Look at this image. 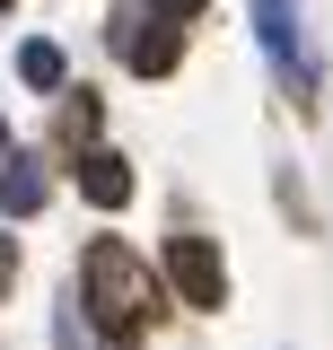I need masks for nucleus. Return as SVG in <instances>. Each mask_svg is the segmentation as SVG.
<instances>
[{
  "label": "nucleus",
  "mask_w": 333,
  "mask_h": 350,
  "mask_svg": "<svg viewBox=\"0 0 333 350\" xmlns=\"http://www.w3.org/2000/svg\"><path fill=\"white\" fill-rule=\"evenodd\" d=\"M18 79H27V88H62V53H53V44H18Z\"/></svg>",
  "instance_id": "obj_7"
},
{
  "label": "nucleus",
  "mask_w": 333,
  "mask_h": 350,
  "mask_svg": "<svg viewBox=\"0 0 333 350\" xmlns=\"http://www.w3.org/2000/svg\"><path fill=\"white\" fill-rule=\"evenodd\" d=\"M9 280H18V245L0 237V298H9Z\"/></svg>",
  "instance_id": "obj_8"
},
{
  "label": "nucleus",
  "mask_w": 333,
  "mask_h": 350,
  "mask_svg": "<svg viewBox=\"0 0 333 350\" xmlns=\"http://www.w3.org/2000/svg\"><path fill=\"white\" fill-rule=\"evenodd\" d=\"M254 27H263V53L298 79V0H254Z\"/></svg>",
  "instance_id": "obj_5"
},
{
  "label": "nucleus",
  "mask_w": 333,
  "mask_h": 350,
  "mask_svg": "<svg viewBox=\"0 0 333 350\" xmlns=\"http://www.w3.org/2000/svg\"><path fill=\"white\" fill-rule=\"evenodd\" d=\"M79 298H88V315H97L114 342H132L140 315H149V262L132 254L123 237H97L88 262H79Z\"/></svg>",
  "instance_id": "obj_1"
},
{
  "label": "nucleus",
  "mask_w": 333,
  "mask_h": 350,
  "mask_svg": "<svg viewBox=\"0 0 333 350\" xmlns=\"http://www.w3.org/2000/svg\"><path fill=\"white\" fill-rule=\"evenodd\" d=\"M9 167H0V211L9 219H27V211H44V167L36 158H18V149H0Z\"/></svg>",
  "instance_id": "obj_6"
},
{
  "label": "nucleus",
  "mask_w": 333,
  "mask_h": 350,
  "mask_svg": "<svg viewBox=\"0 0 333 350\" xmlns=\"http://www.w3.org/2000/svg\"><path fill=\"white\" fill-rule=\"evenodd\" d=\"M0 9H9V0H0Z\"/></svg>",
  "instance_id": "obj_12"
},
{
  "label": "nucleus",
  "mask_w": 333,
  "mask_h": 350,
  "mask_svg": "<svg viewBox=\"0 0 333 350\" xmlns=\"http://www.w3.org/2000/svg\"><path fill=\"white\" fill-rule=\"evenodd\" d=\"M79 193L97 202V211H123V202H132V167L114 158V149H88V158H79Z\"/></svg>",
  "instance_id": "obj_4"
},
{
  "label": "nucleus",
  "mask_w": 333,
  "mask_h": 350,
  "mask_svg": "<svg viewBox=\"0 0 333 350\" xmlns=\"http://www.w3.org/2000/svg\"><path fill=\"white\" fill-rule=\"evenodd\" d=\"M114 53H123V70H140V79H166L175 53H184V36H175V18H158V9L140 27V0H123L114 9Z\"/></svg>",
  "instance_id": "obj_2"
},
{
  "label": "nucleus",
  "mask_w": 333,
  "mask_h": 350,
  "mask_svg": "<svg viewBox=\"0 0 333 350\" xmlns=\"http://www.w3.org/2000/svg\"><path fill=\"white\" fill-rule=\"evenodd\" d=\"M114 350H132V342H114Z\"/></svg>",
  "instance_id": "obj_11"
},
{
  "label": "nucleus",
  "mask_w": 333,
  "mask_h": 350,
  "mask_svg": "<svg viewBox=\"0 0 333 350\" xmlns=\"http://www.w3.org/2000/svg\"><path fill=\"white\" fill-rule=\"evenodd\" d=\"M166 280H175V298L184 306H228V262H219V245L210 237H166Z\"/></svg>",
  "instance_id": "obj_3"
},
{
  "label": "nucleus",
  "mask_w": 333,
  "mask_h": 350,
  "mask_svg": "<svg viewBox=\"0 0 333 350\" xmlns=\"http://www.w3.org/2000/svg\"><path fill=\"white\" fill-rule=\"evenodd\" d=\"M0 149H9V123H0Z\"/></svg>",
  "instance_id": "obj_10"
},
{
  "label": "nucleus",
  "mask_w": 333,
  "mask_h": 350,
  "mask_svg": "<svg viewBox=\"0 0 333 350\" xmlns=\"http://www.w3.org/2000/svg\"><path fill=\"white\" fill-rule=\"evenodd\" d=\"M149 9H158V18H193L202 0H149Z\"/></svg>",
  "instance_id": "obj_9"
}]
</instances>
